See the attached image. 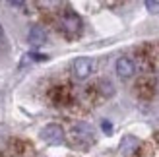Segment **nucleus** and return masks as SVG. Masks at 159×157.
<instances>
[{"label": "nucleus", "mask_w": 159, "mask_h": 157, "mask_svg": "<svg viewBox=\"0 0 159 157\" xmlns=\"http://www.w3.org/2000/svg\"><path fill=\"white\" fill-rule=\"evenodd\" d=\"M146 4H148L149 8H153V10H152V12H157V4L153 2V0H146Z\"/></svg>", "instance_id": "obj_11"}, {"label": "nucleus", "mask_w": 159, "mask_h": 157, "mask_svg": "<svg viewBox=\"0 0 159 157\" xmlns=\"http://www.w3.org/2000/svg\"><path fill=\"white\" fill-rule=\"evenodd\" d=\"M70 144L80 150H87L89 146L95 144V132L87 122H76L70 130Z\"/></svg>", "instance_id": "obj_1"}, {"label": "nucleus", "mask_w": 159, "mask_h": 157, "mask_svg": "<svg viewBox=\"0 0 159 157\" xmlns=\"http://www.w3.org/2000/svg\"><path fill=\"white\" fill-rule=\"evenodd\" d=\"M4 39V29H2V25H0V41Z\"/></svg>", "instance_id": "obj_12"}, {"label": "nucleus", "mask_w": 159, "mask_h": 157, "mask_svg": "<svg viewBox=\"0 0 159 157\" xmlns=\"http://www.w3.org/2000/svg\"><path fill=\"white\" fill-rule=\"evenodd\" d=\"M103 130H105L107 134H111V130H113V126H111V122H107V120L103 122Z\"/></svg>", "instance_id": "obj_10"}, {"label": "nucleus", "mask_w": 159, "mask_h": 157, "mask_svg": "<svg viewBox=\"0 0 159 157\" xmlns=\"http://www.w3.org/2000/svg\"><path fill=\"white\" fill-rule=\"evenodd\" d=\"M47 2H49V4H52V6H54V4H58L60 0H47Z\"/></svg>", "instance_id": "obj_13"}, {"label": "nucleus", "mask_w": 159, "mask_h": 157, "mask_svg": "<svg viewBox=\"0 0 159 157\" xmlns=\"http://www.w3.org/2000/svg\"><path fill=\"white\" fill-rule=\"evenodd\" d=\"M10 6H16V8H20V6H23L25 4V0H6Z\"/></svg>", "instance_id": "obj_9"}, {"label": "nucleus", "mask_w": 159, "mask_h": 157, "mask_svg": "<svg viewBox=\"0 0 159 157\" xmlns=\"http://www.w3.org/2000/svg\"><path fill=\"white\" fill-rule=\"evenodd\" d=\"M115 70H116V74L120 76L122 80H128V78H132L134 74H136V64H134L132 58L120 56L116 60V64H115Z\"/></svg>", "instance_id": "obj_5"}, {"label": "nucleus", "mask_w": 159, "mask_h": 157, "mask_svg": "<svg viewBox=\"0 0 159 157\" xmlns=\"http://www.w3.org/2000/svg\"><path fill=\"white\" fill-rule=\"evenodd\" d=\"M60 25H62V31L68 35V37H76L82 33V20H80V16L72 10L64 12V16H62L60 20Z\"/></svg>", "instance_id": "obj_2"}, {"label": "nucleus", "mask_w": 159, "mask_h": 157, "mask_svg": "<svg viewBox=\"0 0 159 157\" xmlns=\"http://www.w3.org/2000/svg\"><path fill=\"white\" fill-rule=\"evenodd\" d=\"M97 85H99L101 95H105V97H113V95H115V85L111 83L109 80H101Z\"/></svg>", "instance_id": "obj_8"}, {"label": "nucleus", "mask_w": 159, "mask_h": 157, "mask_svg": "<svg viewBox=\"0 0 159 157\" xmlns=\"http://www.w3.org/2000/svg\"><path fill=\"white\" fill-rule=\"evenodd\" d=\"M72 72H74L76 80H85V78H89L91 72H93V60L87 58V56L76 58L74 64H72Z\"/></svg>", "instance_id": "obj_4"}, {"label": "nucleus", "mask_w": 159, "mask_h": 157, "mask_svg": "<svg viewBox=\"0 0 159 157\" xmlns=\"http://www.w3.org/2000/svg\"><path fill=\"white\" fill-rule=\"evenodd\" d=\"M27 41L33 45V47H41L47 43V31L41 25H33L29 29V35H27Z\"/></svg>", "instance_id": "obj_6"}, {"label": "nucleus", "mask_w": 159, "mask_h": 157, "mask_svg": "<svg viewBox=\"0 0 159 157\" xmlns=\"http://www.w3.org/2000/svg\"><path fill=\"white\" fill-rule=\"evenodd\" d=\"M138 138H134V136H124L122 138V142H120V153L122 155H132L134 151L138 150Z\"/></svg>", "instance_id": "obj_7"}, {"label": "nucleus", "mask_w": 159, "mask_h": 157, "mask_svg": "<svg viewBox=\"0 0 159 157\" xmlns=\"http://www.w3.org/2000/svg\"><path fill=\"white\" fill-rule=\"evenodd\" d=\"M41 140L47 142V144H51V146H58V144H62L66 140V134H64V130H62L60 124L51 122L41 130Z\"/></svg>", "instance_id": "obj_3"}, {"label": "nucleus", "mask_w": 159, "mask_h": 157, "mask_svg": "<svg viewBox=\"0 0 159 157\" xmlns=\"http://www.w3.org/2000/svg\"><path fill=\"white\" fill-rule=\"evenodd\" d=\"M157 91H159V82H157Z\"/></svg>", "instance_id": "obj_14"}]
</instances>
